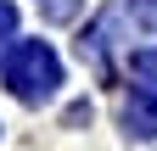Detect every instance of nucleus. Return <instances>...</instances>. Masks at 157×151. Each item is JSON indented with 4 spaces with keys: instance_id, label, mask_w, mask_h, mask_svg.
<instances>
[{
    "instance_id": "nucleus-1",
    "label": "nucleus",
    "mask_w": 157,
    "mask_h": 151,
    "mask_svg": "<svg viewBox=\"0 0 157 151\" xmlns=\"http://www.w3.org/2000/svg\"><path fill=\"white\" fill-rule=\"evenodd\" d=\"M0 73H6L17 101H51L56 84H62V62H56V50L45 39H17L6 50V67Z\"/></svg>"
},
{
    "instance_id": "nucleus-2",
    "label": "nucleus",
    "mask_w": 157,
    "mask_h": 151,
    "mask_svg": "<svg viewBox=\"0 0 157 151\" xmlns=\"http://www.w3.org/2000/svg\"><path fill=\"white\" fill-rule=\"evenodd\" d=\"M124 129H129V134H140V140L157 134V79L129 84V95H124Z\"/></svg>"
},
{
    "instance_id": "nucleus-3",
    "label": "nucleus",
    "mask_w": 157,
    "mask_h": 151,
    "mask_svg": "<svg viewBox=\"0 0 157 151\" xmlns=\"http://www.w3.org/2000/svg\"><path fill=\"white\" fill-rule=\"evenodd\" d=\"M129 11H135V17H140V23L157 34V0H129Z\"/></svg>"
},
{
    "instance_id": "nucleus-4",
    "label": "nucleus",
    "mask_w": 157,
    "mask_h": 151,
    "mask_svg": "<svg viewBox=\"0 0 157 151\" xmlns=\"http://www.w3.org/2000/svg\"><path fill=\"white\" fill-rule=\"evenodd\" d=\"M11 23H17V17H11V6H0V39L11 34Z\"/></svg>"
}]
</instances>
